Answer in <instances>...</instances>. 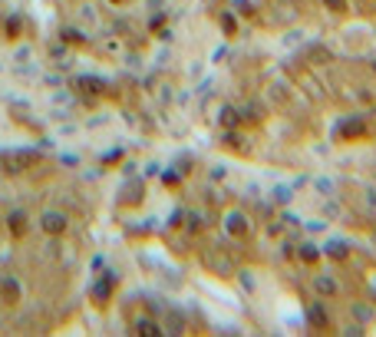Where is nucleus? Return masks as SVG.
<instances>
[{"mask_svg":"<svg viewBox=\"0 0 376 337\" xmlns=\"http://www.w3.org/2000/svg\"><path fill=\"white\" fill-rule=\"evenodd\" d=\"M7 222H11V231L23 235V222H27V218H23V212H11V218H7Z\"/></svg>","mask_w":376,"mask_h":337,"instance_id":"obj_7","label":"nucleus"},{"mask_svg":"<svg viewBox=\"0 0 376 337\" xmlns=\"http://www.w3.org/2000/svg\"><path fill=\"white\" fill-rule=\"evenodd\" d=\"M66 225H70V218H66L63 212H44V218H40V229H44L46 235H63Z\"/></svg>","mask_w":376,"mask_h":337,"instance_id":"obj_1","label":"nucleus"},{"mask_svg":"<svg viewBox=\"0 0 376 337\" xmlns=\"http://www.w3.org/2000/svg\"><path fill=\"white\" fill-rule=\"evenodd\" d=\"M301 258L317 261V248H313V245H304V248H301Z\"/></svg>","mask_w":376,"mask_h":337,"instance_id":"obj_9","label":"nucleus"},{"mask_svg":"<svg viewBox=\"0 0 376 337\" xmlns=\"http://www.w3.org/2000/svg\"><path fill=\"white\" fill-rule=\"evenodd\" d=\"M327 7H333V11H346V0H327Z\"/></svg>","mask_w":376,"mask_h":337,"instance_id":"obj_11","label":"nucleus"},{"mask_svg":"<svg viewBox=\"0 0 376 337\" xmlns=\"http://www.w3.org/2000/svg\"><path fill=\"white\" fill-rule=\"evenodd\" d=\"M225 231H228V235H235V239H245V235H247L245 212H228V215H225Z\"/></svg>","mask_w":376,"mask_h":337,"instance_id":"obj_2","label":"nucleus"},{"mask_svg":"<svg viewBox=\"0 0 376 337\" xmlns=\"http://www.w3.org/2000/svg\"><path fill=\"white\" fill-rule=\"evenodd\" d=\"M136 331H139V334H149V337L162 334V331H159V324H155V321H139V324H136Z\"/></svg>","mask_w":376,"mask_h":337,"instance_id":"obj_5","label":"nucleus"},{"mask_svg":"<svg viewBox=\"0 0 376 337\" xmlns=\"http://www.w3.org/2000/svg\"><path fill=\"white\" fill-rule=\"evenodd\" d=\"M20 30H23V20H20V17H11V20H7V37H11V40H17V37H20Z\"/></svg>","mask_w":376,"mask_h":337,"instance_id":"obj_4","label":"nucleus"},{"mask_svg":"<svg viewBox=\"0 0 376 337\" xmlns=\"http://www.w3.org/2000/svg\"><path fill=\"white\" fill-rule=\"evenodd\" d=\"M17 298H20V291H17V284L7 281V284H4V301L11 305V301H17Z\"/></svg>","mask_w":376,"mask_h":337,"instance_id":"obj_8","label":"nucleus"},{"mask_svg":"<svg viewBox=\"0 0 376 337\" xmlns=\"http://www.w3.org/2000/svg\"><path fill=\"white\" fill-rule=\"evenodd\" d=\"M109 291H112V274H103V281H99L96 288H93V294H96L99 301H106Z\"/></svg>","mask_w":376,"mask_h":337,"instance_id":"obj_3","label":"nucleus"},{"mask_svg":"<svg viewBox=\"0 0 376 337\" xmlns=\"http://www.w3.org/2000/svg\"><path fill=\"white\" fill-rule=\"evenodd\" d=\"M317 288H320L323 294H327V291H330V294L337 291V284H333V281H327V278H320V281H317Z\"/></svg>","mask_w":376,"mask_h":337,"instance_id":"obj_10","label":"nucleus"},{"mask_svg":"<svg viewBox=\"0 0 376 337\" xmlns=\"http://www.w3.org/2000/svg\"><path fill=\"white\" fill-rule=\"evenodd\" d=\"M327 255H330V258H346V245L344 241H330V245H327Z\"/></svg>","mask_w":376,"mask_h":337,"instance_id":"obj_6","label":"nucleus"}]
</instances>
